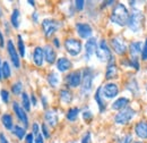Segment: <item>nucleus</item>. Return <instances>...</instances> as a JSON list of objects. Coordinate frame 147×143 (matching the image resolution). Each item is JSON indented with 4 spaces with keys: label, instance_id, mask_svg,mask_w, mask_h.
Returning a JSON list of instances; mask_svg holds the SVG:
<instances>
[{
    "label": "nucleus",
    "instance_id": "obj_16",
    "mask_svg": "<svg viewBox=\"0 0 147 143\" xmlns=\"http://www.w3.org/2000/svg\"><path fill=\"white\" fill-rule=\"evenodd\" d=\"M135 134L140 140H147V121H139L135 125Z\"/></svg>",
    "mask_w": 147,
    "mask_h": 143
},
{
    "label": "nucleus",
    "instance_id": "obj_14",
    "mask_svg": "<svg viewBox=\"0 0 147 143\" xmlns=\"http://www.w3.org/2000/svg\"><path fill=\"white\" fill-rule=\"evenodd\" d=\"M13 109H14V111H15L16 116L18 117L19 121L24 124L25 127H27L28 126V117H27L25 109L22 106H19V104H17V102H13Z\"/></svg>",
    "mask_w": 147,
    "mask_h": 143
},
{
    "label": "nucleus",
    "instance_id": "obj_9",
    "mask_svg": "<svg viewBox=\"0 0 147 143\" xmlns=\"http://www.w3.org/2000/svg\"><path fill=\"white\" fill-rule=\"evenodd\" d=\"M101 92H102V95L104 98L113 99V98H115L119 94V86H118V84L110 82V83H107V84H104L102 86Z\"/></svg>",
    "mask_w": 147,
    "mask_h": 143
},
{
    "label": "nucleus",
    "instance_id": "obj_57",
    "mask_svg": "<svg viewBox=\"0 0 147 143\" xmlns=\"http://www.w3.org/2000/svg\"><path fill=\"white\" fill-rule=\"evenodd\" d=\"M0 15H1V14H0Z\"/></svg>",
    "mask_w": 147,
    "mask_h": 143
},
{
    "label": "nucleus",
    "instance_id": "obj_28",
    "mask_svg": "<svg viewBox=\"0 0 147 143\" xmlns=\"http://www.w3.org/2000/svg\"><path fill=\"white\" fill-rule=\"evenodd\" d=\"M1 75L5 80H8L11 75V69H10V66H9V63L8 61H3L2 65H1Z\"/></svg>",
    "mask_w": 147,
    "mask_h": 143
},
{
    "label": "nucleus",
    "instance_id": "obj_23",
    "mask_svg": "<svg viewBox=\"0 0 147 143\" xmlns=\"http://www.w3.org/2000/svg\"><path fill=\"white\" fill-rule=\"evenodd\" d=\"M128 104H129V99L128 98H126V97H121V98H118L113 104H112V106L111 108L113 109V110H122V109H125L126 107H128Z\"/></svg>",
    "mask_w": 147,
    "mask_h": 143
},
{
    "label": "nucleus",
    "instance_id": "obj_46",
    "mask_svg": "<svg viewBox=\"0 0 147 143\" xmlns=\"http://www.w3.org/2000/svg\"><path fill=\"white\" fill-rule=\"evenodd\" d=\"M0 143H9L3 133H0Z\"/></svg>",
    "mask_w": 147,
    "mask_h": 143
},
{
    "label": "nucleus",
    "instance_id": "obj_21",
    "mask_svg": "<svg viewBox=\"0 0 147 143\" xmlns=\"http://www.w3.org/2000/svg\"><path fill=\"white\" fill-rule=\"evenodd\" d=\"M118 74H119V69L117 67V65L114 64V61H111L108 64V67H107V71H105V78L107 80H113L115 77H118Z\"/></svg>",
    "mask_w": 147,
    "mask_h": 143
},
{
    "label": "nucleus",
    "instance_id": "obj_36",
    "mask_svg": "<svg viewBox=\"0 0 147 143\" xmlns=\"http://www.w3.org/2000/svg\"><path fill=\"white\" fill-rule=\"evenodd\" d=\"M41 128H42V135L44 136V139H49V138H50V132H49V128H48L47 124H45V123L42 124Z\"/></svg>",
    "mask_w": 147,
    "mask_h": 143
},
{
    "label": "nucleus",
    "instance_id": "obj_2",
    "mask_svg": "<svg viewBox=\"0 0 147 143\" xmlns=\"http://www.w3.org/2000/svg\"><path fill=\"white\" fill-rule=\"evenodd\" d=\"M93 80H94V71L92 68L87 67L83 71V80L80 85V93L86 97L91 93L93 89Z\"/></svg>",
    "mask_w": 147,
    "mask_h": 143
},
{
    "label": "nucleus",
    "instance_id": "obj_29",
    "mask_svg": "<svg viewBox=\"0 0 147 143\" xmlns=\"http://www.w3.org/2000/svg\"><path fill=\"white\" fill-rule=\"evenodd\" d=\"M11 132L18 138L19 140H23L24 138H26V129H25V127L16 125V126H14V128H13Z\"/></svg>",
    "mask_w": 147,
    "mask_h": 143
},
{
    "label": "nucleus",
    "instance_id": "obj_25",
    "mask_svg": "<svg viewBox=\"0 0 147 143\" xmlns=\"http://www.w3.org/2000/svg\"><path fill=\"white\" fill-rule=\"evenodd\" d=\"M1 123L8 131H13L14 128V123H13V117L9 114H5L1 116Z\"/></svg>",
    "mask_w": 147,
    "mask_h": 143
},
{
    "label": "nucleus",
    "instance_id": "obj_41",
    "mask_svg": "<svg viewBox=\"0 0 147 143\" xmlns=\"http://www.w3.org/2000/svg\"><path fill=\"white\" fill-rule=\"evenodd\" d=\"M82 143H92V135L91 132H87L84 134L83 139H82Z\"/></svg>",
    "mask_w": 147,
    "mask_h": 143
},
{
    "label": "nucleus",
    "instance_id": "obj_8",
    "mask_svg": "<svg viewBox=\"0 0 147 143\" xmlns=\"http://www.w3.org/2000/svg\"><path fill=\"white\" fill-rule=\"evenodd\" d=\"M83 73L80 71H74L66 76V83L70 88H78L82 85Z\"/></svg>",
    "mask_w": 147,
    "mask_h": 143
},
{
    "label": "nucleus",
    "instance_id": "obj_4",
    "mask_svg": "<svg viewBox=\"0 0 147 143\" xmlns=\"http://www.w3.org/2000/svg\"><path fill=\"white\" fill-rule=\"evenodd\" d=\"M143 20H144V15L140 10L138 9H132L130 17H129L128 24L127 26L129 27V30L131 32H138L142 29L143 25Z\"/></svg>",
    "mask_w": 147,
    "mask_h": 143
},
{
    "label": "nucleus",
    "instance_id": "obj_5",
    "mask_svg": "<svg viewBox=\"0 0 147 143\" xmlns=\"http://www.w3.org/2000/svg\"><path fill=\"white\" fill-rule=\"evenodd\" d=\"M136 110L131 107H126L125 109L120 110L115 116H114V122L118 125H127L129 122L135 117Z\"/></svg>",
    "mask_w": 147,
    "mask_h": 143
},
{
    "label": "nucleus",
    "instance_id": "obj_33",
    "mask_svg": "<svg viewBox=\"0 0 147 143\" xmlns=\"http://www.w3.org/2000/svg\"><path fill=\"white\" fill-rule=\"evenodd\" d=\"M22 90H23V83L22 82H16V83H14L13 85H11V92H13V94H15V95H18L22 93Z\"/></svg>",
    "mask_w": 147,
    "mask_h": 143
},
{
    "label": "nucleus",
    "instance_id": "obj_32",
    "mask_svg": "<svg viewBox=\"0 0 147 143\" xmlns=\"http://www.w3.org/2000/svg\"><path fill=\"white\" fill-rule=\"evenodd\" d=\"M127 89H128L132 94H135V95L138 94L139 86H138V83H137V81H136L135 78H131V80H130V82L127 84Z\"/></svg>",
    "mask_w": 147,
    "mask_h": 143
},
{
    "label": "nucleus",
    "instance_id": "obj_53",
    "mask_svg": "<svg viewBox=\"0 0 147 143\" xmlns=\"http://www.w3.org/2000/svg\"><path fill=\"white\" fill-rule=\"evenodd\" d=\"M27 2H28V3L31 5V6H34V1H31V0H28Z\"/></svg>",
    "mask_w": 147,
    "mask_h": 143
},
{
    "label": "nucleus",
    "instance_id": "obj_12",
    "mask_svg": "<svg viewBox=\"0 0 147 143\" xmlns=\"http://www.w3.org/2000/svg\"><path fill=\"white\" fill-rule=\"evenodd\" d=\"M7 50H8V54H9L10 60H11V63H13L14 67L19 68V66H20L19 54H18L17 49L15 48V46H14V43H13V41H11V40H9V41L7 42Z\"/></svg>",
    "mask_w": 147,
    "mask_h": 143
},
{
    "label": "nucleus",
    "instance_id": "obj_30",
    "mask_svg": "<svg viewBox=\"0 0 147 143\" xmlns=\"http://www.w3.org/2000/svg\"><path fill=\"white\" fill-rule=\"evenodd\" d=\"M48 83L50 84V86L55 88L58 84H59V76L55 72H51L49 75H48Z\"/></svg>",
    "mask_w": 147,
    "mask_h": 143
},
{
    "label": "nucleus",
    "instance_id": "obj_1",
    "mask_svg": "<svg viewBox=\"0 0 147 143\" xmlns=\"http://www.w3.org/2000/svg\"><path fill=\"white\" fill-rule=\"evenodd\" d=\"M129 17H130V14L127 7L123 3H117L112 9L110 20L113 24H117L119 26H126L128 24Z\"/></svg>",
    "mask_w": 147,
    "mask_h": 143
},
{
    "label": "nucleus",
    "instance_id": "obj_17",
    "mask_svg": "<svg viewBox=\"0 0 147 143\" xmlns=\"http://www.w3.org/2000/svg\"><path fill=\"white\" fill-rule=\"evenodd\" d=\"M43 50H44V59L47 60L48 64H51L52 65V64L57 63V52H55V50L51 46L47 44L43 48Z\"/></svg>",
    "mask_w": 147,
    "mask_h": 143
},
{
    "label": "nucleus",
    "instance_id": "obj_45",
    "mask_svg": "<svg viewBox=\"0 0 147 143\" xmlns=\"http://www.w3.org/2000/svg\"><path fill=\"white\" fill-rule=\"evenodd\" d=\"M34 143H44V136L40 133L35 136V142Z\"/></svg>",
    "mask_w": 147,
    "mask_h": 143
},
{
    "label": "nucleus",
    "instance_id": "obj_49",
    "mask_svg": "<svg viewBox=\"0 0 147 143\" xmlns=\"http://www.w3.org/2000/svg\"><path fill=\"white\" fill-rule=\"evenodd\" d=\"M3 44H5V40H3V35H2V33L0 31V48H2Z\"/></svg>",
    "mask_w": 147,
    "mask_h": 143
},
{
    "label": "nucleus",
    "instance_id": "obj_35",
    "mask_svg": "<svg viewBox=\"0 0 147 143\" xmlns=\"http://www.w3.org/2000/svg\"><path fill=\"white\" fill-rule=\"evenodd\" d=\"M130 67H134L136 71H139V58H130Z\"/></svg>",
    "mask_w": 147,
    "mask_h": 143
},
{
    "label": "nucleus",
    "instance_id": "obj_52",
    "mask_svg": "<svg viewBox=\"0 0 147 143\" xmlns=\"http://www.w3.org/2000/svg\"><path fill=\"white\" fill-rule=\"evenodd\" d=\"M1 65H2V64H1V60H0V81L2 80V75H1Z\"/></svg>",
    "mask_w": 147,
    "mask_h": 143
},
{
    "label": "nucleus",
    "instance_id": "obj_22",
    "mask_svg": "<svg viewBox=\"0 0 147 143\" xmlns=\"http://www.w3.org/2000/svg\"><path fill=\"white\" fill-rule=\"evenodd\" d=\"M101 90H102V86H100L98 89L96 90V92H95V94H94V100H95L96 104H97V107H98L100 112H103V111L107 109V104H105V101L103 100V95H102Z\"/></svg>",
    "mask_w": 147,
    "mask_h": 143
},
{
    "label": "nucleus",
    "instance_id": "obj_11",
    "mask_svg": "<svg viewBox=\"0 0 147 143\" xmlns=\"http://www.w3.org/2000/svg\"><path fill=\"white\" fill-rule=\"evenodd\" d=\"M76 31H77V34L82 39H91L92 37L93 29L87 23H77L76 24Z\"/></svg>",
    "mask_w": 147,
    "mask_h": 143
},
{
    "label": "nucleus",
    "instance_id": "obj_56",
    "mask_svg": "<svg viewBox=\"0 0 147 143\" xmlns=\"http://www.w3.org/2000/svg\"><path fill=\"white\" fill-rule=\"evenodd\" d=\"M73 143H75V142H73Z\"/></svg>",
    "mask_w": 147,
    "mask_h": 143
},
{
    "label": "nucleus",
    "instance_id": "obj_31",
    "mask_svg": "<svg viewBox=\"0 0 147 143\" xmlns=\"http://www.w3.org/2000/svg\"><path fill=\"white\" fill-rule=\"evenodd\" d=\"M22 107L25 109V111L31 110V99L27 93H22Z\"/></svg>",
    "mask_w": 147,
    "mask_h": 143
},
{
    "label": "nucleus",
    "instance_id": "obj_6",
    "mask_svg": "<svg viewBox=\"0 0 147 143\" xmlns=\"http://www.w3.org/2000/svg\"><path fill=\"white\" fill-rule=\"evenodd\" d=\"M65 49L68 54L70 56H78V54L82 52L83 50V44L79 40L77 39H74V37H70V39H67L65 41Z\"/></svg>",
    "mask_w": 147,
    "mask_h": 143
},
{
    "label": "nucleus",
    "instance_id": "obj_3",
    "mask_svg": "<svg viewBox=\"0 0 147 143\" xmlns=\"http://www.w3.org/2000/svg\"><path fill=\"white\" fill-rule=\"evenodd\" d=\"M96 57L98 58L100 61H103V63H111V61H114V58L112 56V51H111L109 44L107 43L105 40H101L98 46H97V49H96Z\"/></svg>",
    "mask_w": 147,
    "mask_h": 143
},
{
    "label": "nucleus",
    "instance_id": "obj_20",
    "mask_svg": "<svg viewBox=\"0 0 147 143\" xmlns=\"http://www.w3.org/2000/svg\"><path fill=\"white\" fill-rule=\"evenodd\" d=\"M33 61H34V64L38 66V67H41L42 65H43V61H44V50H43V48H41V47H36L35 49H34V52H33Z\"/></svg>",
    "mask_w": 147,
    "mask_h": 143
},
{
    "label": "nucleus",
    "instance_id": "obj_24",
    "mask_svg": "<svg viewBox=\"0 0 147 143\" xmlns=\"http://www.w3.org/2000/svg\"><path fill=\"white\" fill-rule=\"evenodd\" d=\"M60 100L63 104H70L73 101V93L68 89H62L60 90Z\"/></svg>",
    "mask_w": 147,
    "mask_h": 143
},
{
    "label": "nucleus",
    "instance_id": "obj_47",
    "mask_svg": "<svg viewBox=\"0 0 147 143\" xmlns=\"http://www.w3.org/2000/svg\"><path fill=\"white\" fill-rule=\"evenodd\" d=\"M31 101H32V105H33V106H36L37 101H36V98H35V95H34V94H32V95H31Z\"/></svg>",
    "mask_w": 147,
    "mask_h": 143
},
{
    "label": "nucleus",
    "instance_id": "obj_34",
    "mask_svg": "<svg viewBox=\"0 0 147 143\" xmlns=\"http://www.w3.org/2000/svg\"><path fill=\"white\" fill-rule=\"evenodd\" d=\"M17 39H18V54L20 57H24L25 56V44H24L23 37L22 35H18Z\"/></svg>",
    "mask_w": 147,
    "mask_h": 143
},
{
    "label": "nucleus",
    "instance_id": "obj_42",
    "mask_svg": "<svg viewBox=\"0 0 147 143\" xmlns=\"http://www.w3.org/2000/svg\"><path fill=\"white\" fill-rule=\"evenodd\" d=\"M84 6H85V1L84 0H77V1H75V7H76L77 10H79V12L83 10Z\"/></svg>",
    "mask_w": 147,
    "mask_h": 143
},
{
    "label": "nucleus",
    "instance_id": "obj_37",
    "mask_svg": "<svg viewBox=\"0 0 147 143\" xmlns=\"http://www.w3.org/2000/svg\"><path fill=\"white\" fill-rule=\"evenodd\" d=\"M0 94H1L2 101H3L5 104H7V102L9 101V93H8V91H7V90H1V91H0Z\"/></svg>",
    "mask_w": 147,
    "mask_h": 143
},
{
    "label": "nucleus",
    "instance_id": "obj_13",
    "mask_svg": "<svg viewBox=\"0 0 147 143\" xmlns=\"http://www.w3.org/2000/svg\"><path fill=\"white\" fill-rule=\"evenodd\" d=\"M97 46H98V43H97V40L95 37H91L86 41V43H85V56H84V58L86 60H90L91 57L96 52Z\"/></svg>",
    "mask_w": 147,
    "mask_h": 143
},
{
    "label": "nucleus",
    "instance_id": "obj_40",
    "mask_svg": "<svg viewBox=\"0 0 147 143\" xmlns=\"http://www.w3.org/2000/svg\"><path fill=\"white\" fill-rule=\"evenodd\" d=\"M132 142V136L130 135V134H127V135H125V136H122L118 143H131Z\"/></svg>",
    "mask_w": 147,
    "mask_h": 143
},
{
    "label": "nucleus",
    "instance_id": "obj_54",
    "mask_svg": "<svg viewBox=\"0 0 147 143\" xmlns=\"http://www.w3.org/2000/svg\"><path fill=\"white\" fill-rule=\"evenodd\" d=\"M132 143H144V142H142V141H136V142H132Z\"/></svg>",
    "mask_w": 147,
    "mask_h": 143
},
{
    "label": "nucleus",
    "instance_id": "obj_15",
    "mask_svg": "<svg viewBox=\"0 0 147 143\" xmlns=\"http://www.w3.org/2000/svg\"><path fill=\"white\" fill-rule=\"evenodd\" d=\"M44 119H45V124H48L51 127H55L58 122H59V116L55 109H49L45 111L44 114Z\"/></svg>",
    "mask_w": 147,
    "mask_h": 143
},
{
    "label": "nucleus",
    "instance_id": "obj_50",
    "mask_svg": "<svg viewBox=\"0 0 147 143\" xmlns=\"http://www.w3.org/2000/svg\"><path fill=\"white\" fill-rule=\"evenodd\" d=\"M53 43H55V46L57 48H60V42H59V39H53Z\"/></svg>",
    "mask_w": 147,
    "mask_h": 143
},
{
    "label": "nucleus",
    "instance_id": "obj_39",
    "mask_svg": "<svg viewBox=\"0 0 147 143\" xmlns=\"http://www.w3.org/2000/svg\"><path fill=\"white\" fill-rule=\"evenodd\" d=\"M142 60L147 61V37L145 40V43H144V47L142 49Z\"/></svg>",
    "mask_w": 147,
    "mask_h": 143
},
{
    "label": "nucleus",
    "instance_id": "obj_18",
    "mask_svg": "<svg viewBox=\"0 0 147 143\" xmlns=\"http://www.w3.org/2000/svg\"><path fill=\"white\" fill-rule=\"evenodd\" d=\"M55 66H57V69L59 72H61V73H63V72H67L69 71L70 68H71V61L68 59V58H66V57H61V58H59L58 60H57V63H55Z\"/></svg>",
    "mask_w": 147,
    "mask_h": 143
},
{
    "label": "nucleus",
    "instance_id": "obj_38",
    "mask_svg": "<svg viewBox=\"0 0 147 143\" xmlns=\"http://www.w3.org/2000/svg\"><path fill=\"white\" fill-rule=\"evenodd\" d=\"M83 118L85 119V122H91L93 119V114L90 110H85L83 112Z\"/></svg>",
    "mask_w": 147,
    "mask_h": 143
},
{
    "label": "nucleus",
    "instance_id": "obj_44",
    "mask_svg": "<svg viewBox=\"0 0 147 143\" xmlns=\"http://www.w3.org/2000/svg\"><path fill=\"white\" fill-rule=\"evenodd\" d=\"M32 129H33V135H35V136H36L37 134H40V127H38V125H37L36 123H34V124H33Z\"/></svg>",
    "mask_w": 147,
    "mask_h": 143
},
{
    "label": "nucleus",
    "instance_id": "obj_10",
    "mask_svg": "<svg viewBox=\"0 0 147 143\" xmlns=\"http://www.w3.org/2000/svg\"><path fill=\"white\" fill-rule=\"evenodd\" d=\"M111 48L112 50L119 56H123V54L127 52V46L123 40H121L120 37H112L110 41Z\"/></svg>",
    "mask_w": 147,
    "mask_h": 143
},
{
    "label": "nucleus",
    "instance_id": "obj_51",
    "mask_svg": "<svg viewBox=\"0 0 147 143\" xmlns=\"http://www.w3.org/2000/svg\"><path fill=\"white\" fill-rule=\"evenodd\" d=\"M42 104H43V107L47 108V98L45 97H42Z\"/></svg>",
    "mask_w": 147,
    "mask_h": 143
},
{
    "label": "nucleus",
    "instance_id": "obj_7",
    "mask_svg": "<svg viewBox=\"0 0 147 143\" xmlns=\"http://www.w3.org/2000/svg\"><path fill=\"white\" fill-rule=\"evenodd\" d=\"M61 26L60 22L55 20V19H44L42 22V30L43 33L47 37H50L55 34V32L59 30V27Z\"/></svg>",
    "mask_w": 147,
    "mask_h": 143
},
{
    "label": "nucleus",
    "instance_id": "obj_55",
    "mask_svg": "<svg viewBox=\"0 0 147 143\" xmlns=\"http://www.w3.org/2000/svg\"><path fill=\"white\" fill-rule=\"evenodd\" d=\"M146 91H147V83H146Z\"/></svg>",
    "mask_w": 147,
    "mask_h": 143
},
{
    "label": "nucleus",
    "instance_id": "obj_48",
    "mask_svg": "<svg viewBox=\"0 0 147 143\" xmlns=\"http://www.w3.org/2000/svg\"><path fill=\"white\" fill-rule=\"evenodd\" d=\"M32 18H33V20H34L35 23H37V22H38V14H37L36 12H34V13H33V15H32Z\"/></svg>",
    "mask_w": 147,
    "mask_h": 143
},
{
    "label": "nucleus",
    "instance_id": "obj_43",
    "mask_svg": "<svg viewBox=\"0 0 147 143\" xmlns=\"http://www.w3.org/2000/svg\"><path fill=\"white\" fill-rule=\"evenodd\" d=\"M25 141H26V143H34L35 142V138H34L33 133L27 134V135H26V138H25Z\"/></svg>",
    "mask_w": 147,
    "mask_h": 143
},
{
    "label": "nucleus",
    "instance_id": "obj_26",
    "mask_svg": "<svg viewBox=\"0 0 147 143\" xmlns=\"http://www.w3.org/2000/svg\"><path fill=\"white\" fill-rule=\"evenodd\" d=\"M10 23H11V25H13L15 29H18L19 27L20 13H19L18 9H14V10H13V14H11V16H10Z\"/></svg>",
    "mask_w": 147,
    "mask_h": 143
},
{
    "label": "nucleus",
    "instance_id": "obj_27",
    "mask_svg": "<svg viewBox=\"0 0 147 143\" xmlns=\"http://www.w3.org/2000/svg\"><path fill=\"white\" fill-rule=\"evenodd\" d=\"M79 111H80L79 108H77V107L69 108V110L67 111V115H66L67 119H68L69 122H75V121L77 119L78 115H79Z\"/></svg>",
    "mask_w": 147,
    "mask_h": 143
},
{
    "label": "nucleus",
    "instance_id": "obj_19",
    "mask_svg": "<svg viewBox=\"0 0 147 143\" xmlns=\"http://www.w3.org/2000/svg\"><path fill=\"white\" fill-rule=\"evenodd\" d=\"M142 42L140 41H134L129 44V52L130 58H139V54H142Z\"/></svg>",
    "mask_w": 147,
    "mask_h": 143
}]
</instances>
